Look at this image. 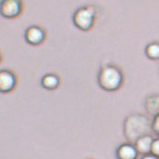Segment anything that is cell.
<instances>
[{
  "instance_id": "cell-1",
  "label": "cell",
  "mask_w": 159,
  "mask_h": 159,
  "mask_svg": "<svg viewBox=\"0 0 159 159\" xmlns=\"http://www.w3.org/2000/svg\"><path fill=\"white\" fill-rule=\"evenodd\" d=\"M152 131V122L146 115L135 113L128 115L124 122V134L131 143L140 137L150 134Z\"/></svg>"
},
{
  "instance_id": "cell-2",
  "label": "cell",
  "mask_w": 159,
  "mask_h": 159,
  "mask_svg": "<svg viewBox=\"0 0 159 159\" xmlns=\"http://www.w3.org/2000/svg\"><path fill=\"white\" fill-rule=\"evenodd\" d=\"M98 83L100 88L108 92L118 90L124 83V75L121 69L113 65L103 66L98 75Z\"/></svg>"
},
{
  "instance_id": "cell-3",
  "label": "cell",
  "mask_w": 159,
  "mask_h": 159,
  "mask_svg": "<svg viewBox=\"0 0 159 159\" xmlns=\"http://www.w3.org/2000/svg\"><path fill=\"white\" fill-rule=\"evenodd\" d=\"M96 11L94 7H82L73 14V23L77 28L83 31L90 30L95 24Z\"/></svg>"
},
{
  "instance_id": "cell-4",
  "label": "cell",
  "mask_w": 159,
  "mask_h": 159,
  "mask_svg": "<svg viewBox=\"0 0 159 159\" xmlns=\"http://www.w3.org/2000/svg\"><path fill=\"white\" fill-rule=\"evenodd\" d=\"M23 11L22 0H1L0 1V15L7 19H14L21 15Z\"/></svg>"
},
{
  "instance_id": "cell-5",
  "label": "cell",
  "mask_w": 159,
  "mask_h": 159,
  "mask_svg": "<svg viewBox=\"0 0 159 159\" xmlns=\"http://www.w3.org/2000/svg\"><path fill=\"white\" fill-rule=\"evenodd\" d=\"M17 77L10 69H0V93L8 94L15 89Z\"/></svg>"
},
{
  "instance_id": "cell-6",
  "label": "cell",
  "mask_w": 159,
  "mask_h": 159,
  "mask_svg": "<svg viewBox=\"0 0 159 159\" xmlns=\"http://www.w3.org/2000/svg\"><path fill=\"white\" fill-rule=\"evenodd\" d=\"M25 39L28 44L33 45V46H38L45 40L46 33L44 29H42L39 26L31 25L25 30Z\"/></svg>"
},
{
  "instance_id": "cell-7",
  "label": "cell",
  "mask_w": 159,
  "mask_h": 159,
  "mask_svg": "<svg viewBox=\"0 0 159 159\" xmlns=\"http://www.w3.org/2000/svg\"><path fill=\"white\" fill-rule=\"evenodd\" d=\"M115 153L117 159H137L139 154L135 145L130 142L121 144Z\"/></svg>"
},
{
  "instance_id": "cell-8",
  "label": "cell",
  "mask_w": 159,
  "mask_h": 159,
  "mask_svg": "<svg viewBox=\"0 0 159 159\" xmlns=\"http://www.w3.org/2000/svg\"><path fill=\"white\" fill-rule=\"evenodd\" d=\"M152 141H153V138L150 134H148V135H144V136L139 138L135 141L134 145L139 153L145 155V154L151 153Z\"/></svg>"
},
{
  "instance_id": "cell-9",
  "label": "cell",
  "mask_w": 159,
  "mask_h": 159,
  "mask_svg": "<svg viewBox=\"0 0 159 159\" xmlns=\"http://www.w3.org/2000/svg\"><path fill=\"white\" fill-rule=\"evenodd\" d=\"M144 107L149 114H152L153 116L158 114L159 113V95L152 94V95L148 96L145 98Z\"/></svg>"
},
{
  "instance_id": "cell-10",
  "label": "cell",
  "mask_w": 159,
  "mask_h": 159,
  "mask_svg": "<svg viewBox=\"0 0 159 159\" xmlns=\"http://www.w3.org/2000/svg\"><path fill=\"white\" fill-rule=\"evenodd\" d=\"M41 86L47 90H55L60 84V79L57 75L48 73L41 78Z\"/></svg>"
},
{
  "instance_id": "cell-11",
  "label": "cell",
  "mask_w": 159,
  "mask_h": 159,
  "mask_svg": "<svg viewBox=\"0 0 159 159\" xmlns=\"http://www.w3.org/2000/svg\"><path fill=\"white\" fill-rule=\"evenodd\" d=\"M145 54L151 60H159V42H151L145 48Z\"/></svg>"
},
{
  "instance_id": "cell-12",
  "label": "cell",
  "mask_w": 159,
  "mask_h": 159,
  "mask_svg": "<svg viewBox=\"0 0 159 159\" xmlns=\"http://www.w3.org/2000/svg\"><path fill=\"white\" fill-rule=\"evenodd\" d=\"M152 131L159 137V113L153 116V119L152 121Z\"/></svg>"
},
{
  "instance_id": "cell-13",
  "label": "cell",
  "mask_w": 159,
  "mask_h": 159,
  "mask_svg": "<svg viewBox=\"0 0 159 159\" xmlns=\"http://www.w3.org/2000/svg\"><path fill=\"white\" fill-rule=\"evenodd\" d=\"M151 153L159 158V137L156 139H153Z\"/></svg>"
},
{
  "instance_id": "cell-14",
  "label": "cell",
  "mask_w": 159,
  "mask_h": 159,
  "mask_svg": "<svg viewBox=\"0 0 159 159\" xmlns=\"http://www.w3.org/2000/svg\"><path fill=\"white\" fill-rule=\"evenodd\" d=\"M140 159H159L158 157H156V156H154L153 154H152V153H149V154H145V155H143Z\"/></svg>"
},
{
  "instance_id": "cell-15",
  "label": "cell",
  "mask_w": 159,
  "mask_h": 159,
  "mask_svg": "<svg viewBox=\"0 0 159 159\" xmlns=\"http://www.w3.org/2000/svg\"><path fill=\"white\" fill-rule=\"evenodd\" d=\"M1 61H2V55H1V53H0V63H1Z\"/></svg>"
}]
</instances>
